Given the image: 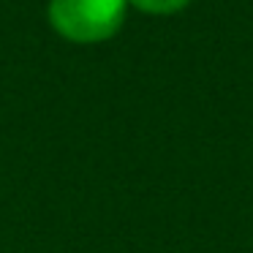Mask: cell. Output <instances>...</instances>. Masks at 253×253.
<instances>
[{"instance_id": "obj_1", "label": "cell", "mask_w": 253, "mask_h": 253, "mask_svg": "<svg viewBox=\"0 0 253 253\" xmlns=\"http://www.w3.org/2000/svg\"><path fill=\"white\" fill-rule=\"evenodd\" d=\"M128 0H52L49 22L74 44L106 41L126 22Z\"/></svg>"}, {"instance_id": "obj_2", "label": "cell", "mask_w": 253, "mask_h": 253, "mask_svg": "<svg viewBox=\"0 0 253 253\" xmlns=\"http://www.w3.org/2000/svg\"><path fill=\"white\" fill-rule=\"evenodd\" d=\"M139 11H147V14H174L180 8H185L191 0H128Z\"/></svg>"}]
</instances>
